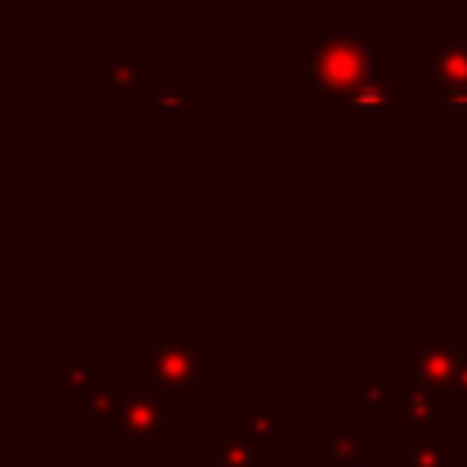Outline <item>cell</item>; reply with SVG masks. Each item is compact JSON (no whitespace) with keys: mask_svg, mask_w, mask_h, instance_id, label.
<instances>
[{"mask_svg":"<svg viewBox=\"0 0 467 467\" xmlns=\"http://www.w3.org/2000/svg\"><path fill=\"white\" fill-rule=\"evenodd\" d=\"M219 376V354L201 339V332H150L142 347L131 350V383L161 390L168 398L190 401Z\"/></svg>","mask_w":467,"mask_h":467,"instance_id":"1","label":"cell"},{"mask_svg":"<svg viewBox=\"0 0 467 467\" xmlns=\"http://www.w3.org/2000/svg\"><path fill=\"white\" fill-rule=\"evenodd\" d=\"M383 33H321L296 51V73L314 91L336 99L383 62Z\"/></svg>","mask_w":467,"mask_h":467,"instance_id":"2","label":"cell"},{"mask_svg":"<svg viewBox=\"0 0 467 467\" xmlns=\"http://www.w3.org/2000/svg\"><path fill=\"white\" fill-rule=\"evenodd\" d=\"M463 350H467V339H463L460 328H452V332H427V328L416 332L412 343H405L398 350L401 387H434L449 398Z\"/></svg>","mask_w":467,"mask_h":467,"instance_id":"3","label":"cell"},{"mask_svg":"<svg viewBox=\"0 0 467 467\" xmlns=\"http://www.w3.org/2000/svg\"><path fill=\"white\" fill-rule=\"evenodd\" d=\"M179 431H182V401L131 383L120 423L113 431V445L117 449H135V445L164 449Z\"/></svg>","mask_w":467,"mask_h":467,"instance_id":"4","label":"cell"},{"mask_svg":"<svg viewBox=\"0 0 467 467\" xmlns=\"http://www.w3.org/2000/svg\"><path fill=\"white\" fill-rule=\"evenodd\" d=\"M412 80L420 84H467V33H431L412 51Z\"/></svg>","mask_w":467,"mask_h":467,"instance_id":"5","label":"cell"},{"mask_svg":"<svg viewBox=\"0 0 467 467\" xmlns=\"http://www.w3.org/2000/svg\"><path fill=\"white\" fill-rule=\"evenodd\" d=\"M131 109L135 117H146V113H197L201 109V84L186 80L182 77V66H168L164 69V80H146L135 95H131Z\"/></svg>","mask_w":467,"mask_h":467,"instance_id":"6","label":"cell"},{"mask_svg":"<svg viewBox=\"0 0 467 467\" xmlns=\"http://www.w3.org/2000/svg\"><path fill=\"white\" fill-rule=\"evenodd\" d=\"M401 69L398 66H379L376 73H368L361 84L339 91L336 99H328L332 113H387L401 106Z\"/></svg>","mask_w":467,"mask_h":467,"instance_id":"7","label":"cell"},{"mask_svg":"<svg viewBox=\"0 0 467 467\" xmlns=\"http://www.w3.org/2000/svg\"><path fill=\"white\" fill-rule=\"evenodd\" d=\"M398 431L445 438L449 434V398L434 387H405L398 409Z\"/></svg>","mask_w":467,"mask_h":467,"instance_id":"8","label":"cell"},{"mask_svg":"<svg viewBox=\"0 0 467 467\" xmlns=\"http://www.w3.org/2000/svg\"><path fill=\"white\" fill-rule=\"evenodd\" d=\"M99 66H102V80H99V95L113 99L117 91H139L146 84V69H150V47H102L99 51Z\"/></svg>","mask_w":467,"mask_h":467,"instance_id":"9","label":"cell"},{"mask_svg":"<svg viewBox=\"0 0 467 467\" xmlns=\"http://www.w3.org/2000/svg\"><path fill=\"white\" fill-rule=\"evenodd\" d=\"M365 460V438L350 427L347 412H332L328 427L314 434V463L332 467V463H358Z\"/></svg>","mask_w":467,"mask_h":467,"instance_id":"10","label":"cell"},{"mask_svg":"<svg viewBox=\"0 0 467 467\" xmlns=\"http://www.w3.org/2000/svg\"><path fill=\"white\" fill-rule=\"evenodd\" d=\"M281 416L285 401L281 398H248V405L230 420V431L259 441L263 449H281Z\"/></svg>","mask_w":467,"mask_h":467,"instance_id":"11","label":"cell"},{"mask_svg":"<svg viewBox=\"0 0 467 467\" xmlns=\"http://www.w3.org/2000/svg\"><path fill=\"white\" fill-rule=\"evenodd\" d=\"M128 394H131V379H124V383H106V379H99V383L84 394V409H80L84 431H106V434H113L117 423H120V412H124Z\"/></svg>","mask_w":467,"mask_h":467,"instance_id":"12","label":"cell"},{"mask_svg":"<svg viewBox=\"0 0 467 467\" xmlns=\"http://www.w3.org/2000/svg\"><path fill=\"white\" fill-rule=\"evenodd\" d=\"M398 463L401 467H467V452L445 438L405 434L398 431Z\"/></svg>","mask_w":467,"mask_h":467,"instance_id":"13","label":"cell"},{"mask_svg":"<svg viewBox=\"0 0 467 467\" xmlns=\"http://www.w3.org/2000/svg\"><path fill=\"white\" fill-rule=\"evenodd\" d=\"M95 383H99L95 379V365L84 358L80 347H69L66 358L47 368V394L51 398H66V394H80L84 398Z\"/></svg>","mask_w":467,"mask_h":467,"instance_id":"14","label":"cell"},{"mask_svg":"<svg viewBox=\"0 0 467 467\" xmlns=\"http://www.w3.org/2000/svg\"><path fill=\"white\" fill-rule=\"evenodd\" d=\"M401 394L405 387L401 383H376V379H354L347 383V416H358V412H387V416H398L401 409Z\"/></svg>","mask_w":467,"mask_h":467,"instance_id":"15","label":"cell"},{"mask_svg":"<svg viewBox=\"0 0 467 467\" xmlns=\"http://www.w3.org/2000/svg\"><path fill=\"white\" fill-rule=\"evenodd\" d=\"M212 449H215L219 460L230 463V467H266V463H270V460H266V449H263L259 441H252V438H244V434H237V431H230V427L215 431Z\"/></svg>","mask_w":467,"mask_h":467,"instance_id":"16","label":"cell"},{"mask_svg":"<svg viewBox=\"0 0 467 467\" xmlns=\"http://www.w3.org/2000/svg\"><path fill=\"white\" fill-rule=\"evenodd\" d=\"M431 113H467V84L431 88Z\"/></svg>","mask_w":467,"mask_h":467,"instance_id":"17","label":"cell"},{"mask_svg":"<svg viewBox=\"0 0 467 467\" xmlns=\"http://www.w3.org/2000/svg\"><path fill=\"white\" fill-rule=\"evenodd\" d=\"M449 398L463 401V409H467V350H463L460 368H456V376H452V390H449Z\"/></svg>","mask_w":467,"mask_h":467,"instance_id":"18","label":"cell"},{"mask_svg":"<svg viewBox=\"0 0 467 467\" xmlns=\"http://www.w3.org/2000/svg\"><path fill=\"white\" fill-rule=\"evenodd\" d=\"M197 467H230V463H223L212 445H201V449H197Z\"/></svg>","mask_w":467,"mask_h":467,"instance_id":"19","label":"cell"},{"mask_svg":"<svg viewBox=\"0 0 467 467\" xmlns=\"http://www.w3.org/2000/svg\"><path fill=\"white\" fill-rule=\"evenodd\" d=\"M368 467H401V463H379V460H376V463H368Z\"/></svg>","mask_w":467,"mask_h":467,"instance_id":"20","label":"cell"},{"mask_svg":"<svg viewBox=\"0 0 467 467\" xmlns=\"http://www.w3.org/2000/svg\"><path fill=\"white\" fill-rule=\"evenodd\" d=\"M266 467H281V463H266Z\"/></svg>","mask_w":467,"mask_h":467,"instance_id":"21","label":"cell"}]
</instances>
